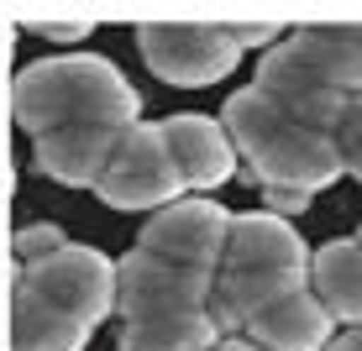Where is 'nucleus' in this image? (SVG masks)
Returning <instances> with one entry per match:
<instances>
[{"mask_svg":"<svg viewBox=\"0 0 362 351\" xmlns=\"http://www.w3.org/2000/svg\"><path fill=\"white\" fill-rule=\"evenodd\" d=\"M11 116L32 136L64 131V126H132V121H142V95L105 58L64 53V58L27 64L16 73Z\"/></svg>","mask_w":362,"mask_h":351,"instance_id":"1","label":"nucleus"},{"mask_svg":"<svg viewBox=\"0 0 362 351\" xmlns=\"http://www.w3.org/2000/svg\"><path fill=\"white\" fill-rule=\"evenodd\" d=\"M221 131L231 136L236 162H247V173H252L263 189L320 194L326 184L346 179L331 136L294 126V121L284 116L279 105H268L252 84L226 95V105H221Z\"/></svg>","mask_w":362,"mask_h":351,"instance_id":"2","label":"nucleus"},{"mask_svg":"<svg viewBox=\"0 0 362 351\" xmlns=\"http://www.w3.org/2000/svg\"><path fill=\"white\" fill-rule=\"evenodd\" d=\"M16 294L21 299H37V304L58 309V315L79 320V325H95L116 309V262L95 246H58L53 257L42 262H27L16 278Z\"/></svg>","mask_w":362,"mask_h":351,"instance_id":"3","label":"nucleus"},{"mask_svg":"<svg viewBox=\"0 0 362 351\" xmlns=\"http://www.w3.org/2000/svg\"><path fill=\"white\" fill-rule=\"evenodd\" d=\"M136 47L142 64L163 84H216L242 64V53L231 47V37L221 32V21H142L136 27Z\"/></svg>","mask_w":362,"mask_h":351,"instance_id":"4","label":"nucleus"},{"mask_svg":"<svg viewBox=\"0 0 362 351\" xmlns=\"http://www.w3.org/2000/svg\"><path fill=\"white\" fill-rule=\"evenodd\" d=\"M179 189H184L179 168H173V157H168L153 121H132L116 136V153H110L105 173L95 184V194L110 210H163L179 199Z\"/></svg>","mask_w":362,"mask_h":351,"instance_id":"5","label":"nucleus"},{"mask_svg":"<svg viewBox=\"0 0 362 351\" xmlns=\"http://www.w3.org/2000/svg\"><path fill=\"white\" fill-rule=\"evenodd\" d=\"M226 231H231V210L216 199H173V205L153 210V220H142L136 252L179 262V268H199L216 273L221 252H226Z\"/></svg>","mask_w":362,"mask_h":351,"instance_id":"6","label":"nucleus"},{"mask_svg":"<svg viewBox=\"0 0 362 351\" xmlns=\"http://www.w3.org/2000/svg\"><path fill=\"white\" fill-rule=\"evenodd\" d=\"M216 294V273L179 268V262L127 252L116 262V309L121 320H153V315H194Z\"/></svg>","mask_w":362,"mask_h":351,"instance_id":"7","label":"nucleus"},{"mask_svg":"<svg viewBox=\"0 0 362 351\" xmlns=\"http://www.w3.org/2000/svg\"><path fill=\"white\" fill-rule=\"evenodd\" d=\"M252 90L268 100V105H279L284 116L294 121V126H305V131H320V136H331L336 126H341V116H346V100L352 95H341V90H331L326 79H315L299 58L289 53V47H268L263 58H257V73H252Z\"/></svg>","mask_w":362,"mask_h":351,"instance_id":"8","label":"nucleus"},{"mask_svg":"<svg viewBox=\"0 0 362 351\" xmlns=\"http://www.w3.org/2000/svg\"><path fill=\"white\" fill-rule=\"evenodd\" d=\"M221 268L226 273H294V278H310V246L294 231V220H279L268 210H247V215H231Z\"/></svg>","mask_w":362,"mask_h":351,"instance_id":"9","label":"nucleus"},{"mask_svg":"<svg viewBox=\"0 0 362 351\" xmlns=\"http://www.w3.org/2000/svg\"><path fill=\"white\" fill-rule=\"evenodd\" d=\"M158 136H163L184 189H199L210 199V189H221V184L236 173V153H231V136L221 131V121L184 110V116L158 121Z\"/></svg>","mask_w":362,"mask_h":351,"instance_id":"10","label":"nucleus"},{"mask_svg":"<svg viewBox=\"0 0 362 351\" xmlns=\"http://www.w3.org/2000/svg\"><path fill=\"white\" fill-rule=\"evenodd\" d=\"M242 335L263 351H326L336 341V320L310 288H299V294H284L279 304H268L263 315H252Z\"/></svg>","mask_w":362,"mask_h":351,"instance_id":"11","label":"nucleus"},{"mask_svg":"<svg viewBox=\"0 0 362 351\" xmlns=\"http://www.w3.org/2000/svg\"><path fill=\"white\" fill-rule=\"evenodd\" d=\"M284 47L305 64L315 79H326L341 95H362V27L346 21H305L284 37Z\"/></svg>","mask_w":362,"mask_h":351,"instance_id":"12","label":"nucleus"},{"mask_svg":"<svg viewBox=\"0 0 362 351\" xmlns=\"http://www.w3.org/2000/svg\"><path fill=\"white\" fill-rule=\"evenodd\" d=\"M121 131L127 126H64V131H47V136H37V168H42L53 184L95 189L110 153H116Z\"/></svg>","mask_w":362,"mask_h":351,"instance_id":"13","label":"nucleus"},{"mask_svg":"<svg viewBox=\"0 0 362 351\" xmlns=\"http://www.w3.org/2000/svg\"><path fill=\"white\" fill-rule=\"evenodd\" d=\"M310 294L331 309V320H346V331L362 325V246L357 236L326 242L310 252Z\"/></svg>","mask_w":362,"mask_h":351,"instance_id":"14","label":"nucleus"},{"mask_svg":"<svg viewBox=\"0 0 362 351\" xmlns=\"http://www.w3.org/2000/svg\"><path fill=\"white\" fill-rule=\"evenodd\" d=\"M226 335L205 309L194 315H153V320H121L116 346L121 351H216Z\"/></svg>","mask_w":362,"mask_h":351,"instance_id":"15","label":"nucleus"},{"mask_svg":"<svg viewBox=\"0 0 362 351\" xmlns=\"http://www.w3.org/2000/svg\"><path fill=\"white\" fill-rule=\"evenodd\" d=\"M84 341H90V325L16 294V320H11V346L16 351H84Z\"/></svg>","mask_w":362,"mask_h":351,"instance_id":"16","label":"nucleus"},{"mask_svg":"<svg viewBox=\"0 0 362 351\" xmlns=\"http://www.w3.org/2000/svg\"><path fill=\"white\" fill-rule=\"evenodd\" d=\"M331 142H336V157H341V173L362 184V95L346 100V116L331 131Z\"/></svg>","mask_w":362,"mask_h":351,"instance_id":"17","label":"nucleus"},{"mask_svg":"<svg viewBox=\"0 0 362 351\" xmlns=\"http://www.w3.org/2000/svg\"><path fill=\"white\" fill-rule=\"evenodd\" d=\"M58 246H69L58 225H27V231H16V257H21V268H27V262L53 257Z\"/></svg>","mask_w":362,"mask_h":351,"instance_id":"18","label":"nucleus"},{"mask_svg":"<svg viewBox=\"0 0 362 351\" xmlns=\"http://www.w3.org/2000/svg\"><path fill=\"white\" fill-rule=\"evenodd\" d=\"M221 32L231 37L236 53H247V47H268V42H279V37H284L279 21H221Z\"/></svg>","mask_w":362,"mask_h":351,"instance_id":"19","label":"nucleus"},{"mask_svg":"<svg viewBox=\"0 0 362 351\" xmlns=\"http://www.w3.org/2000/svg\"><path fill=\"white\" fill-rule=\"evenodd\" d=\"M32 37H47V42H84L95 32V21H32Z\"/></svg>","mask_w":362,"mask_h":351,"instance_id":"20","label":"nucleus"},{"mask_svg":"<svg viewBox=\"0 0 362 351\" xmlns=\"http://www.w3.org/2000/svg\"><path fill=\"white\" fill-rule=\"evenodd\" d=\"M263 194H268V215H279V220H289L310 205V194H289V189H263Z\"/></svg>","mask_w":362,"mask_h":351,"instance_id":"21","label":"nucleus"},{"mask_svg":"<svg viewBox=\"0 0 362 351\" xmlns=\"http://www.w3.org/2000/svg\"><path fill=\"white\" fill-rule=\"evenodd\" d=\"M326 351H362V325H357V331H341Z\"/></svg>","mask_w":362,"mask_h":351,"instance_id":"22","label":"nucleus"},{"mask_svg":"<svg viewBox=\"0 0 362 351\" xmlns=\"http://www.w3.org/2000/svg\"><path fill=\"white\" fill-rule=\"evenodd\" d=\"M216 351H263V346H252L247 335H226V341H221Z\"/></svg>","mask_w":362,"mask_h":351,"instance_id":"23","label":"nucleus"},{"mask_svg":"<svg viewBox=\"0 0 362 351\" xmlns=\"http://www.w3.org/2000/svg\"><path fill=\"white\" fill-rule=\"evenodd\" d=\"M357 246H362V225H357Z\"/></svg>","mask_w":362,"mask_h":351,"instance_id":"24","label":"nucleus"}]
</instances>
